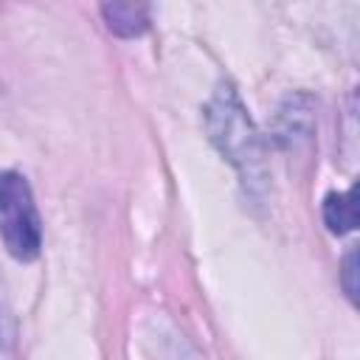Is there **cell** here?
Masks as SVG:
<instances>
[{
	"label": "cell",
	"instance_id": "obj_4",
	"mask_svg": "<svg viewBox=\"0 0 360 360\" xmlns=\"http://www.w3.org/2000/svg\"><path fill=\"white\" fill-rule=\"evenodd\" d=\"M323 222L332 233H349L357 225V202L354 188L343 194H329L323 200Z\"/></svg>",
	"mask_w": 360,
	"mask_h": 360
},
{
	"label": "cell",
	"instance_id": "obj_2",
	"mask_svg": "<svg viewBox=\"0 0 360 360\" xmlns=\"http://www.w3.org/2000/svg\"><path fill=\"white\" fill-rule=\"evenodd\" d=\"M0 236L8 253L31 262L42 248V222L28 180L20 172H0Z\"/></svg>",
	"mask_w": 360,
	"mask_h": 360
},
{
	"label": "cell",
	"instance_id": "obj_5",
	"mask_svg": "<svg viewBox=\"0 0 360 360\" xmlns=\"http://www.w3.org/2000/svg\"><path fill=\"white\" fill-rule=\"evenodd\" d=\"M340 278H343V290H346V295H349L352 301H357V250H349V253H346Z\"/></svg>",
	"mask_w": 360,
	"mask_h": 360
},
{
	"label": "cell",
	"instance_id": "obj_3",
	"mask_svg": "<svg viewBox=\"0 0 360 360\" xmlns=\"http://www.w3.org/2000/svg\"><path fill=\"white\" fill-rule=\"evenodd\" d=\"M98 6L115 37L132 39L149 28V0H98Z\"/></svg>",
	"mask_w": 360,
	"mask_h": 360
},
{
	"label": "cell",
	"instance_id": "obj_1",
	"mask_svg": "<svg viewBox=\"0 0 360 360\" xmlns=\"http://www.w3.org/2000/svg\"><path fill=\"white\" fill-rule=\"evenodd\" d=\"M205 127L214 141V146L236 166L242 174V186L250 194H259L264 188V152L262 141L256 135L253 121L248 118L239 96L231 84H219L214 98L205 107Z\"/></svg>",
	"mask_w": 360,
	"mask_h": 360
}]
</instances>
